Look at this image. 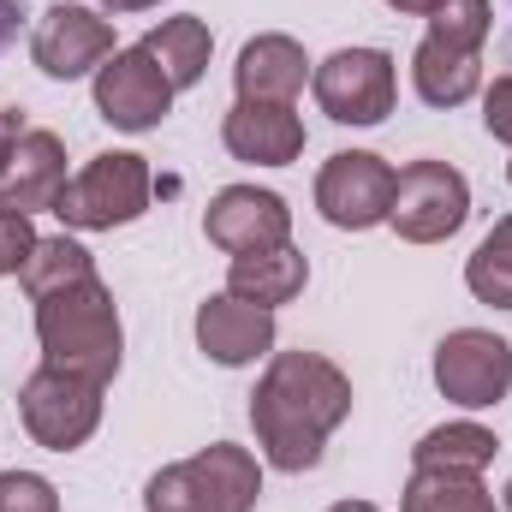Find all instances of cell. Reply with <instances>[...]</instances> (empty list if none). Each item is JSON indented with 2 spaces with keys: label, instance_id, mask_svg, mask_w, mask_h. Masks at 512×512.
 <instances>
[{
  "label": "cell",
  "instance_id": "6da1fadb",
  "mask_svg": "<svg viewBox=\"0 0 512 512\" xmlns=\"http://www.w3.org/2000/svg\"><path fill=\"white\" fill-rule=\"evenodd\" d=\"M346 417H352V382L316 352H280L251 393L256 441L274 471H310Z\"/></svg>",
  "mask_w": 512,
  "mask_h": 512
},
{
  "label": "cell",
  "instance_id": "7a4b0ae2",
  "mask_svg": "<svg viewBox=\"0 0 512 512\" xmlns=\"http://www.w3.org/2000/svg\"><path fill=\"white\" fill-rule=\"evenodd\" d=\"M36 340H42V364L108 387L120 376V352H126L114 292L90 274L78 286H60V292L36 298Z\"/></svg>",
  "mask_w": 512,
  "mask_h": 512
},
{
  "label": "cell",
  "instance_id": "3957f363",
  "mask_svg": "<svg viewBox=\"0 0 512 512\" xmlns=\"http://www.w3.org/2000/svg\"><path fill=\"white\" fill-rule=\"evenodd\" d=\"M262 495V471L245 447L215 441L197 459H179L149 477L143 512H251Z\"/></svg>",
  "mask_w": 512,
  "mask_h": 512
},
{
  "label": "cell",
  "instance_id": "277c9868",
  "mask_svg": "<svg viewBox=\"0 0 512 512\" xmlns=\"http://www.w3.org/2000/svg\"><path fill=\"white\" fill-rule=\"evenodd\" d=\"M149 191H155L149 161L131 149H114V155H96L78 179H66V191L54 197V215L78 233H114L149 209Z\"/></svg>",
  "mask_w": 512,
  "mask_h": 512
},
{
  "label": "cell",
  "instance_id": "5b68a950",
  "mask_svg": "<svg viewBox=\"0 0 512 512\" xmlns=\"http://www.w3.org/2000/svg\"><path fill=\"white\" fill-rule=\"evenodd\" d=\"M18 411H24V429L48 447V453H72V447H84L90 435H96V423H102V387L84 382V376H72V370H54V364H42L24 393H18Z\"/></svg>",
  "mask_w": 512,
  "mask_h": 512
},
{
  "label": "cell",
  "instance_id": "8992f818",
  "mask_svg": "<svg viewBox=\"0 0 512 512\" xmlns=\"http://www.w3.org/2000/svg\"><path fill=\"white\" fill-rule=\"evenodd\" d=\"M471 215V185L447 167V161H411L399 179H393V209L387 221L399 227V239L411 245H435V239H453Z\"/></svg>",
  "mask_w": 512,
  "mask_h": 512
},
{
  "label": "cell",
  "instance_id": "52a82bcc",
  "mask_svg": "<svg viewBox=\"0 0 512 512\" xmlns=\"http://www.w3.org/2000/svg\"><path fill=\"white\" fill-rule=\"evenodd\" d=\"M316 102L340 126H382L393 114V60L382 48H340L316 66Z\"/></svg>",
  "mask_w": 512,
  "mask_h": 512
},
{
  "label": "cell",
  "instance_id": "ba28073f",
  "mask_svg": "<svg viewBox=\"0 0 512 512\" xmlns=\"http://www.w3.org/2000/svg\"><path fill=\"white\" fill-rule=\"evenodd\" d=\"M393 179H399V173L387 167L382 155L346 149V155H334V161L322 167V179H316V209H322L334 227L364 233V227L387 221V209H393Z\"/></svg>",
  "mask_w": 512,
  "mask_h": 512
},
{
  "label": "cell",
  "instance_id": "9c48e42d",
  "mask_svg": "<svg viewBox=\"0 0 512 512\" xmlns=\"http://www.w3.org/2000/svg\"><path fill=\"white\" fill-rule=\"evenodd\" d=\"M435 387H441L453 405H471V411L507 399V387H512L507 340H495V334H483V328L447 334V340L435 346Z\"/></svg>",
  "mask_w": 512,
  "mask_h": 512
},
{
  "label": "cell",
  "instance_id": "30bf717a",
  "mask_svg": "<svg viewBox=\"0 0 512 512\" xmlns=\"http://www.w3.org/2000/svg\"><path fill=\"white\" fill-rule=\"evenodd\" d=\"M30 54L48 78H84V72H102L114 60V24L90 6H48L36 36H30Z\"/></svg>",
  "mask_w": 512,
  "mask_h": 512
},
{
  "label": "cell",
  "instance_id": "8fae6325",
  "mask_svg": "<svg viewBox=\"0 0 512 512\" xmlns=\"http://www.w3.org/2000/svg\"><path fill=\"white\" fill-rule=\"evenodd\" d=\"M167 108H173V84H167V72L143 54V42L126 48V54H114V60L96 72V114H102L108 126L149 131V126H161Z\"/></svg>",
  "mask_w": 512,
  "mask_h": 512
},
{
  "label": "cell",
  "instance_id": "7c38bea8",
  "mask_svg": "<svg viewBox=\"0 0 512 512\" xmlns=\"http://www.w3.org/2000/svg\"><path fill=\"white\" fill-rule=\"evenodd\" d=\"M203 233L233 256L274 251V245H286V233H292V209H286L274 191L227 185V191H215V203H209V215H203Z\"/></svg>",
  "mask_w": 512,
  "mask_h": 512
},
{
  "label": "cell",
  "instance_id": "4fadbf2b",
  "mask_svg": "<svg viewBox=\"0 0 512 512\" xmlns=\"http://www.w3.org/2000/svg\"><path fill=\"white\" fill-rule=\"evenodd\" d=\"M60 191H66V143L54 131H24L0 173V209L36 215V209H54Z\"/></svg>",
  "mask_w": 512,
  "mask_h": 512
},
{
  "label": "cell",
  "instance_id": "5bb4252c",
  "mask_svg": "<svg viewBox=\"0 0 512 512\" xmlns=\"http://www.w3.org/2000/svg\"><path fill=\"white\" fill-rule=\"evenodd\" d=\"M197 346H203L215 364L239 370V364H251V358H262V352L274 346V310L221 292V298H209V304L197 310Z\"/></svg>",
  "mask_w": 512,
  "mask_h": 512
},
{
  "label": "cell",
  "instance_id": "9a60e30c",
  "mask_svg": "<svg viewBox=\"0 0 512 512\" xmlns=\"http://www.w3.org/2000/svg\"><path fill=\"white\" fill-rule=\"evenodd\" d=\"M227 149L239 155V161H256V167H286V161H298V149H304V120L292 114V102H239L233 114H227Z\"/></svg>",
  "mask_w": 512,
  "mask_h": 512
},
{
  "label": "cell",
  "instance_id": "2e32d148",
  "mask_svg": "<svg viewBox=\"0 0 512 512\" xmlns=\"http://www.w3.org/2000/svg\"><path fill=\"white\" fill-rule=\"evenodd\" d=\"M233 78H239V102H292L304 90V48L292 36H256L245 42Z\"/></svg>",
  "mask_w": 512,
  "mask_h": 512
},
{
  "label": "cell",
  "instance_id": "e0dca14e",
  "mask_svg": "<svg viewBox=\"0 0 512 512\" xmlns=\"http://www.w3.org/2000/svg\"><path fill=\"white\" fill-rule=\"evenodd\" d=\"M304 256L292 251V245H274V251H245L233 256V268H227V292L233 298H245V304H262V310H274V304H292L298 292H304Z\"/></svg>",
  "mask_w": 512,
  "mask_h": 512
},
{
  "label": "cell",
  "instance_id": "ac0fdd59",
  "mask_svg": "<svg viewBox=\"0 0 512 512\" xmlns=\"http://www.w3.org/2000/svg\"><path fill=\"white\" fill-rule=\"evenodd\" d=\"M411 78H417V96H423L429 108H459V102H471L477 84H483L477 54H471V48H453V42H441V36H423V48H417V60H411Z\"/></svg>",
  "mask_w": 512,
  "mask_h": 512
},
{
  "label": "cell",
  "instance_id": "d6986e66",
  "mask_svg": "<svg viewBox=\"0 0 512 512\" xmlns=\"http://www.w3.org/2000/svg\"><path fill=\"white\" fill-rule=\"evenodd\" d=\"M209 24L203 18H167L161 30H149L143 36V54L167 72V84L173 90H191V84H203V72H209Z\"/></svg>",
  "mask_w": 512,
  "mask_h": 512
},
{
  "label": "cell",
  "instance_id": "ffe728a7",
  "mask_svg": "<svg viewBox=\"0 0 512 512\" xmlns=\"http://www.w3.org/2000/svg\"><path fill=\"white\" fill-rule=\"evenodd\" d=\"M495 447L501 441L483 423H441V429H429L411 447V459H417V471H477L483 477V465L495 459Z\"/></svg>",
  "mask_w": 512,
  "mask_h": 512
},
{
  "label": "cell",
  "instance_id": "44dd1931",
  "mask_svg": "<svg viewBox=\"0 0 512 512\" xmlns=\"http://www.w3.org/2000/svg\"><path fill=\"white\" fill-rule=\"evenodd\" d=\"M405 512H495V495L477 471H411Z\"/></svg>",
  "mask_w": 512,
  "mask_h": 512
},
{
  "label": "cell",
  "instance_id": "7402d4cb",
  "mask_svg": "<svg viewBox=\"0 0 512 512\" xmlns=\"http://www.w3.org/2000/svg\"><path fill=\"white\" fill-rule=\"evenodd\" d=\"M96 274V262L90 251L78 245V239H36V251L24 262V292L30 298H48V292H60V286H78V280H90Z\"/></svg>",
  "mask_w": 512,
  "mask_h": 512
},
{
  "label": "cell",
  "instance_id": "603a6c76",
  "mask_svg": "<svg viewBox=\"0 0 512 512\" xmlns=\"http://www.w3.org/2000/svg\"><path fill=\"white\" fill-rule=\"evenodd\" d=\"M465 286H471L483 304L512 310V215L507 221H495L489 239L471 251V262H465Z\"/></svg>",
  "mask_w": 512,
  "mask_h": 512
},
{
  "label": "cell",
  "instance_id": "cb8c5ba5",
  "mask_svg": "<svg viewBox=\"0 0 512 512\" xmlns=\"http://www.w3.org/2000/svg\"><path fill=\"white\" fill-rule=\"evenodd\" d=\"M429 36L453 42V48H483L489 42V0H441L429 12Z\"/></svg>",
  "mask_w": 512,
  "mask_h": 512
},
{
  "label": "cell",
  "instance_id": "d4e9b609",
  "mask_svg": "<svg viewBox=\"0 0 512 512\" xmlns=\"http://www.w3.org/2000/svg\"><path fill=\"white\" fill-rule=\"evenodd\" d=\"M0 512H60V495L36 471H6L0 477Z\"/></svg>",
  "mask_w": 512,
  "mask_h": 512
},
{
  "label": "cell",
  "instance_id": "484cf974",
  "mask_svg": "<svg viewBox=\"0 0 512 512\" xmlns=\"http://www.w3.org/2000/svg\"><path fill=\"white\" fill-rule=\"evenodd\" d=\"M30 251H36L30 215H12V209H0V274H24Z\"/></svg>",
  "mask_w": 512,
  "mask_h": 512
},
{
  "label": "cell",
  "instance_id": "4316f807",
  "mask_svg": "<svg viewBox=\"0 0 512 512\" xmlns=\"http://www.w3.org/2000/svg\"><path fill=\"white\" fill-rule=\"evenodd\" d=\"M483 126L501 143H512V78H495V90L483 96Z\"/></svg>",
  "mask_w": 512,
  "mask_h": 512
},
{
  "label": "cell",
  "instance_id": "83f0119b",
  "mask_svg": "<svg viewBox=\"0 0 512 512\" xmlns=\"http://www.w3.org/2000/svg\"><path fill=\"white\" fill-rule=\"evenodd\" d=\"M18 137H24L18 114H12V108H0V173H6V161H12V149H18Z\"/></svg>",
  "mask_w": 512,
  "mask_h": 512
},
{
  "label": "cell",
  "instance_id": "f1b7e54d",
  "mask_svg": "<svg viewBox=\"0 0 512 512\" xmlns=\"http://www.w3.org/2000/svg\"><path fill=\"white\" fill-rule=\"evenodd\" d=\"M18 18H24V6L18 0H0V54L18 42Z\"/></svg>",
  "mask_w": 512,
  "mask_h": 512
},
{
  "label": "cell",
  "instance_id": "f546056e",
  "mask_svg": "<svg viewBox=\"0 0 512 512\" xmlns=\"http://www.w3.org/2000/svg\"><path fill=\"white\" fill-rule=\"evenodd\" d=\"M387 6H393V12H423V18H429L441 0H387Z\"/></svg>",
  "mask_w": 512,
  "mask_h": 512
},
{
  "label": "cell",
  "instance_id": "4dcf8cb0",
  "mask_svg": "<svg viewBox=\"0 0 512 512\" xmlns=\"http://www.w3.org/2000/svg\"><path fill=\"white\" fill-rule=\"evenodd\" d=\"M102 6H114V12H149V6H161V0H102Z\"/></svg>",
  "mask_w": 512,
  "mask_h": 512
},
{
  "label": "cell",
  "instance_id": "1f68e13d",
  "mask_svg": "<svg viewBox=\"0 0 512 512\" xmlns=\"http://www.w3.org/2000/svg\"><path fill=\"white\" fill-rule=\"evenodd\" d=\"M328 512H376L370 501H340V507H328Z\"/></svg>",
  "mask_w": 512,
  "mask_h": 512
},
{
  "label": "cell",
  "instance_id": "d6a6232c",
  "mask_svg": "<svg viewBox=\"0 0 512 512\" xmlns=\"http://www.w3.org/2000/svg\"><path fill=\"white\" fill-rule=\"evenodd\" d=\"M507 512H512V483H507Z\"/></svg>",
  "mask_w": 512,
  "mask_h": 512
},
{
  "label": "cell",
  "instance_id": "836d02e7",
  "mask_svg": "<svg viewBox=\"0 0 512 512\" xmlns=\"http://www.w3.org/2000/svg\"><path fill=\"white\" fill-rule=\"evenodd\" d=\"M507 179H512V167H507Z\"/></svg>",
  "mask_w": 512,
  "mask_h": 512
}]
</instances>
